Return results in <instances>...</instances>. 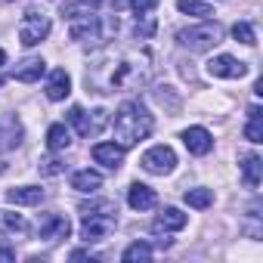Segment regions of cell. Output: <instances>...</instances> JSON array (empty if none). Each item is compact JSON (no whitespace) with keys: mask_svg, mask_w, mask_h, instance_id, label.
Instances as JSON below:
<instances>
[{"mask_svg":"<svg viewBox=\"0 0 263 263\" xmlns=\"http://www.w3.org/2000/svg\"><path fill=\"white\" fill-rule=\"evenodd\" d=\"M99 186H102V174L99 171H90L87 167V171H78L71 177V189L74 192H96Z\"/></svg>","mask_w":263,"mask_h":263,"instance_id":"obj_19","label":"cell"},{"mask_svg":"<svg viewBox=\"0 0 263 263\" xmlns=\"http://www.w3.org/2000/svg\"><path fill=\"white\" fill-rule=\"evenodd\" d=\"M0 4H13V0H0Z\"/></svg>","mask_w":263,"mask_h":263,"instance_id":"obj_33","label":"cell"},{"mask_svg":"<svg viewBox=\"0 0 263 263\" xmlns=\"http://www.w3.org/2000/svg\"><path fill=\"white\" fill-rule=\"evenodd\" d=\"M93 161L108 167V171H118L124 164V149L118 143H96L93 146Z\"/></svg>","mask_w":263,"mask_h":263,"instance_id":"obj_12","label":"cell"},{"mask_svg":"<svg viewBox=\"0 0 263 263\" xmlns=\"http://www.w3.org/2000/svg\"><path fill=\"white\" fill-rule=\"evenodd\" d=\"M121 260H124V263H137V260H152V245H146V241H134L130 248H124Z\"/></svg>","mask_w":263,"mask_h":263,"instance_id":"obj_25","label":"cell"},{"mask_svg":"<svg viewBox=\"0 0 263 263\" xmlns=\"http://www.w3.org/2000/svg\"><path fill=\"white\" fill-rule=\"evenodd\" d=\"M68 232H71V223H68V217H62V214H47V217L41 220V226H37V235L47 238V241L68 238Z\"/></svg>","mask_w":263,"mask_h":263,"instance_id":"obj_10","label":"cell"},{"mask_svg":"<svg viewBox=\"0 0 263 263\" xmlns=\"http://www.w3.org/2000/svg\"><path fill=\"white\" fill-rule=\"evenodd\" d=\"M208 74L211 78H226V81H235V78H245L248 74V65L245 62H238L235 56H214L211 62H208Z\"/></svg>","mask_w":263,"mask_h":263,"instance_id":"obj_8","label":"cell"},{"mask_svg":"<svg viewBox=\"0 0 263 263\" xmlns=\"http://www.w3.org/2000/svg\"><path fill=\"white\" fill-rule=\"evenodd\" d=\"M130 7H134L137 16H146V13H152L158 7V0H130Z\"/></svg>","mask_w":263,"mask_h":263,"instance_id":"obj_29","label":"cell"},{"mask_svg":"<svg viewBox=\"0 0 263 263\" xmlns=\"http://www.w3.org/2000/svg\"><path fill=\"white\" fill-rule=\"evenodd\" d=\"M44 71H47V62H44L41 56H31V59H25V62L16 68V81H22V84H34V81H41Z\"/></svg>","mask_w":263,"mask_h":263,"instance_id":"obj_17","label":"cell"},{"mask_svg":"<svg viewBox=\"0 0 263 263\" xmlns=\"http://www.w3.org/2000/svg\"><path fill=\"white\" fill-rule=\"evenodd\" d=\"M65 118H68V124L78 130L81 137H93V134H99V127H105V121H108V111L96 108V111H93V118H87V111H84L81 105H71Z\"/></svg>","mask_w":263,"mask_h":263,"instance_id":"obj_7","label":"cell"},{"mask_svg":"<svg viewBox=\"0 0 263 263\" xmlns=\"http://www.w3.org/2000/svg\"><path fill=\"white\" fill-rule=\"evenodd\" d=\"M183 198H186V204L195 208V211H204V208L214 204V192H211V189H186Z\"/></svg>","mask_w":263,"mask_h":263,"instance_id":"obj_24","label":"cell"},{"mask_svg":"<svg viewBox=\"0 0 263 263\" xmlns=\"http://www.w3.org/2000/svg\"><path fill=\"white\" fill-rule=\"evenodd\" d=\"M68 93H71V78H68V71H65V68H53L50 78H47V99L62 102Z\"/></svg>","mask_w":263,"mask_h":263,"instance_id":"obj_13","label":"cell"},{"mask_svg":"<svg viewBox=\"0 0 263 263\" xmlns=\"http://www.w3.org/2000/svg\"><path fill=\"white\" fill-rule=\"evenodd\" d=\"M152 34H155V19L146 13V16H140V19H137V37H140V41H146V37H152Z\"/></svg>","mask_w":263,"mask_h":263,"instance_id":"obj_27","label":"cell"},{"mask_svg":"<svg viewBox=\"0 0 263 263\" xmlns=\"http://www.w3.org/2000/svg\"><path fill=\"white\" fill-rule=\"evenodd\" d=\"M115 226H118V208H115V201H93V204L81 208V238L87 245L108 238Z\"/></svg>","mask_w":263,"mask_h":263,"instance_id":"obj_3","label":"cell"},{"mask_svg":"<svg viewBox=\"0 0 263 263\" xmlns=\"http://www.w3.org/2000/svg\"><path fill=\"white\" fill-rule=\"evenodd\" d=\"M0 260H4V263H13V260H16V254H13L10 248H0Z\"/></svg>","mask_w":263,"mask_h":263,"instance_id":"obj_30","label":"cell"},{"mask_svg":"<svg viewBox=\"0 0 263 263\" xmlns=\"http://www.w3.org/2000/svg\"><path fill=\"white\" fill-rule=\"evenodd\" d=\"M232 37H235L238 44H245V47H254V44H257V34H254V28H251L248 22H235V25H232Z\"/></svg>","mask_w":263,"mask_h":263,"instance_id":"obj_26","label":"cell"},{"mask_svg":"<svg viewBox=\"0 0 263 263\" xmlns=\"http://www.w3.org/2000/svg\"><path fill=\"white\" fill-rule=\"evenodd\" d=\"M127 204L134 211H152L155 208V192L146 183H130L127 189Z\"/></svg>","mask_w":263,"mask_h":263,"instance_id":"obj_15","label":"cell"},{"mask_svg":"<svg viewBox=\"0 0 263 263\" xmlns=\"http://www.w3.org/2000/svg\"><path fill=\"white\" fill-rule=\"evenodd\" d=\"M251 121L245 124V140L251 143H263V115H260V105H251Z\"/></svg>","mask_w":263,"mask_h":263,"instance_id":"obj_22","label":"cell"},{"mask_svg":"<svg viewBox=\"0 0 263 263\" xmlns=\"http://www.w3.org/2000/svg\"><path fill=\"white\" fill-rule=\"evenodd\" d=\"M28 223L22 214H10V211H0V235H16V232H25Z\"/></svg>","mask_w":263,"mask_h":263,"instance_id":"obj_21","label":"cell"},{"mask_svg":"<svg viewBox=\"0 0 263 263\" xmlns=\"http://www.w3.org/2000/svg\"><path fill=\"white\" fill-rule=\"evenodd\" d=\"M152 127H155V121L146 111V105L137 102V99H127L115 111V143L121 149H130V146H137L140 140H146L152 134Z\"/></svg>","mask_w":263,"mask_h":263,"instance_id":"obj_2","label":"cell"},{"mask_svg":"<svg viewBox=\"0 0 263 263\" xmlns=\"http://www.w3.org/2000/svg\"><path fill=\"white\" fill-rule=\"evenodd\" d=\"M62 171H65V164H62V161H56V158L41 161V174H44V177H56V174H62Z\"/></svg>","mask_w":263,"mask_h":263,"instance_id":"obj_28","label":"cell"},{"mask_svg":"<svg viewBox=\"0 0 263 263\" xmlns=\"http://www.w3.org/2000/svg\"><path fill=\"white\" fill-rule=\"evenodd\" d=\"M140 164H143V171H149V174H155V177H167V174H174V167H177V155H174L171 146H152L149 152H143Z\"/></svg>","mask_w":263,"mask_h":263,"instance_id":"obj_6","label":"cell"},{"mask_svg":"<svg viewBox=\"0 0 263 263\" xmlns=\"http://www.w3.org/2000/svg\"><path fill=\"white\" fill-rule=\"evenodd\" d=\"M7 201H10V204H22V208L41 204V201H44V189H41V186H19V189H7Z\"/></svg>","mask_w":263,"mask_h":263,"instance_id":"obj_16","label":"cell"},{"mask_svg":"<svg viewBox=\"0 0 263 263\" xmlns=\"http://www.w3.org/2000/svg\"><path fill=\"white\" fill-rule=\"evenodd\" d=\"M50 34V19L44 13H25L19 22V41L22 47H37L41 41H47Z\"/></svg>","mask_w":263,"mask_h":263,"instance_id":"obj_5","label":"cell"},{"mask_svg":"<svg viewBox=\"0 0 263 263\" xmlns=\"http://www.w3.org/2000/svg\"><path fill=\"white\" fill-rule=\"evenodd\" d=\"M177 10L186 13V16H198V19H211V4H204V0H177Z\"/></svg>","mask_w":263,"mask_h":263,"instance_id":"obj_23","label":"cell"},{"mask_svg":"<svg viewBox=\"0 0 263 263\" xmlns=\"http://www.w3.org/2000/svg\"><path fill=\"white\" fill-rule=\"evenodd\" d=\"M220 37H223V28L214 22H204V25H192V28H183L180 34H177V41L186 47V50H195V53H204V50H211V47H217L220 44Z\"/></svg>","mask_w":263,"mask_h":263,"instance_id":"obj_4","label":"cell"},{"mask_svg":"<svg viewBox=\"0 0 263 263\" xmlns=\"http://www.w3.org/2000/svg\"><path fill=\"white\" fill-rule=\"evenodd\" d=\"M4 62H7V53H4V50H0V68H4Z\"/></svg>","mask_w":263,"mask_h":263,"instance_id":"obj_31","label":"cell"},{"mask_svg":"<svg viewBox=\"0 0 263 263\" xmlns=\"http://www.w3.org/2000/svg\"><path fill=\"white\" fill-rule=\"evenodd\" d=\"M71 146V130L65 127V124H53L50 130H47V149L50 152H62V149H68Z\"/></svg>","mask_w":263,"mask_h":263,"instance_id":"obj_20","label":"cell"},{"mask_svg":"<svg viewBox=\"0 0 263 263\" xmlns=\"http://www.w3.org/2000/svg\"><path fill=\"white\" fill-rule=\"evenodd\" d=\"M87 4H102V0H87Z\"/></svg>","mask_w":263,"mask_h":263,"instance_id":"obj_32","label":"cell"},{"mask_svg":"<svg viewBox=\"0 0 263 263\" xmlns=\"http://www.w3.org/2000/svg\"><path fill=\"white\" fill-rule=\"evenodd\" d=\"M241 177H245V186L248 189H257L260 186V177H263V161H260V155H245L241 158Z\"/></svg>","mask_w":263,"mask_h":263,"instance_id":"obj_18","label":"cell"},{"mask_svg":"<svg viewBox=\"0 0 263 263\" xmlns=\"http://www.w3.org/2000/svg\"><path fill=\"white\" fill-rule=\"evenodd\" d=\"M186 223H189V217H186L183 211H177V208H164V211L155 217L152 232H177V229H183Z\"/></svg>","mask_w":263,"mask_h":263,"instance_id":"obj_14","label":"cell"},{"mask_svg":"<svg viewBox=\"0 0 263 263\" xmlns=\"http://www.w3.org/2000/svg\"><path fill=\"white\" fill-rule=\"evenodd\" d=\"M183 143H186V149L192 155H208L214 149V137L208 134L204 127H186L183 130Z\"/></svg>","mask_w":263,"mask_h":263,"instance_id":"obj_11","label":"cell"},{"mask_svg":"<svg viewBox=\"0 0 263 263\" xmlns=\"http://www.w3.org/2000/svg\"><path fill=\"white\" fill-rule=\"evenodd\" d=\"M68 34L71 41H90V37H99V16L93 13H78L71 16V25H68Z\"/></svg>","mask_w":263,"mask_h":263,"instance_id":"obj_9","label":"cell"},{"mask_svg":"<svg viewBox=\"0 0 263 263\" xmlns=\"http://www.w3.org/2000/svg\"><path fill=\"white\" fill-rule=\"evenodd\" d=\"M87 90L93 93H118V90H137L149 81V62L137 53H115L105 50L87 65Z\"/></svg>","mask_w":263,"mask_h":263,"instance_id":"obj_1","label":"cell"}]
</instances>
